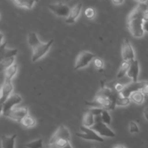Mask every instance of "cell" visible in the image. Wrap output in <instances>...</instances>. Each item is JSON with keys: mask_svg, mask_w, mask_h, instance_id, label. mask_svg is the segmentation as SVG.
<instances>
[{"mask_svg": "<svg viewBox=\"0 0 148 148\" xmlns=\"http://www.w3.org/2000/svg\"><path fill=\"white\" fill-rule=\"evenodd\" d=\"M147 11V4L144 1H140L129 16L127 27L134 37L140 38L144 35V14Z\"/></svg>", "mask_w": 148, "mask_h": 148, "instance_id": "6da1fadb", "label": "cell"}, {"mask_svg": "<svg viewBox=\"0 0 148 148\" xmlns=\"http://www.w3.org/2000/svg\"><path fill=\"white\" fill-rule=\"evenodd\" d=\"M27 42L33 50L32 62H36L49 51L53 43V39H51L47 43H42L39 40L36 33L30 32L27 35Z\"/></svg>", "mask_w": 148, "mask_h": 148, "instance_id": "7a4b0ae2", "label": "cell"}, {"mask_svg": "<svg viewBox=\"0 0 148 148\" xmlns=\"http://www.w3.org/2000/svg\"><path fill=\"white\" fill-rule=\"evenodd\" d=\"M70 141L69 132L64 125H60L56 132L51 138L49 144L53 145L58 148H63Z\"/></svg>", "mask_w": 148, "mask_h": 148, "instance_id": "3957f363", "label": "cell"}, {"mask_svg": "<svg viewBox=\"0 0 148 148\" xmlns=\"http://www.w3.org/2000/svg\"><path fill=\"white\" fill-rule=\"evenodd\" d=\"M91 130L97 133L99 136L107 137H115L116 134L106 125L104 124L101 119V116H98L95 118V124H93Z\"/></svg>", "mask_w": 148, "mask_h": 148, "instance_id": "277c9868", "label": "cell"}, {"mask_svg": "<svg viewBox=\"0 0 148 148\" xmlns=\"http://www.w3.org/2000/svg\"><path fill=\"white\" fill-rule=\"evenodd\" d=\"M95 57V54L90 53L89 51H84L80 52L77 56L75 62V66L74 69L75 70H77L79 69L85 67L89 64L90 62L93 60Z\"/></svg>", "mask_w": 148, "mask_h": 148, "instance_id": "5b68a950", "label": "cell"}, {"mask_svg": "<svg viewBox=\"0 0 148 148\" xmlns=\"http://www.w3.org/2000/svg\"><path fill=\"white\" fill-rule=\"evenodd\" d=\"M80 130L82 133H76V135L79 138H82L85 140H90V141L101 142V143L104 142V139L98 135L95 132L91 130L90 128H88L85 126H81Z\"/></svg>", "mask_w": 148, "mask_h": 148, "instance_id": "8992f818", "label": "cell"}, {"mask_svg": "<svg viewBox=\"0 0 148 148\" xmlns=\"http://www.w3.org/2000/svg\"><path fill=\"white\" fill-rule=\"evenodd\" d=\"M147 81H137V82H132L130 84L124 86V90L122 92L120 93L121 96L124 98H130L132 93L136 92V91L141 90L144 86L145 85Z\"/></svg>", "mask_w": 148, "mask_h": 148, "instance_id": "52a82bcc", "label": "cell"}, {"mask_svg": "<svg viewBox=\"0 0 148 148\" xmlns=\"http://www.w3.org/2000/svg\"><path fill=\"white\" fill-rule=\"evenodd\" d=\"M49 9L54 14L60 17H66L69 16L71 9L66 4L63 3H56V4H49Z\"/></svg>", "mask_w": 148, "mask_h": 148, "instance_id": "ba28073f", "label": "cell"}, {"mask_svg": "<svg viewBox=\"0 0 148 148\" xmlns=\"http://www.w3.org/2000/svg\"><path fill=\"white\" fill-rule=\"evenodd\" d=\"M27 112H28V108L27 107H21V108H14V109L10 110L8 112L5 113L4 116L13 120L17 121L18 122H21L22 120L27 115Z\"/></svg>", "mask_w": 148, "mask_h": 148, "instance_id": "9c48e42d", "label": "cell"}, {"mask_svg": "<svg viewBox=\"0 0 148 148\" xmlns=\"http://www.w3.org/2000/svg\"><path fill=\"white\" fill-rule=\"evenodd\" d=\"M22 101V98L18 94H14L10 95L8 99L5 101L3 104L1 105V114L4 115L5 113L8 112L10 110L12 109V107L17 104L20 103Z\"/></svg>", "mask_w": 148, "mask_h": 148, "instance_id": "30bf717a", "label": "cell"}, {"mask_svg": "<svg viewBox=\"0 0 148 148\" xmlns=\"http://www.w3.org/2000/svg\"><path fill=\"white\" fill-rule=\"evenodd\" d=\"M121 55L123 60L124 62H131L134 59V50L132 49L131 43L128 38H125L123 41L122 49H121Z\"/></svg>", "mask_w": 148, "mask_h": 148, "instance_id": "8fae6325", "label": "cell"}, {"mask_svg": "<svg viewBox=\"0 0 148 148\" xmlns=\"http://www.w3.org/2000/svg\"><path fill=\"white\" fill-rule=\"evenodd\" d=\"M13 90V85L12 84V82L10 80H6L4 79V82L2 84L1 87V98H0V103L1 104L4 103L9 97L10 96V93L12 92Z\"/></svg>", "mask_w": 148, "mask_h": 148, "instance_id": "7c38bea8", "label": "cell"}, {"mask_svg": "<svg viewBox=\"0 0 148 148\" xmlns=\"http://www.w3.org/2000/svg\"><path fill=\"white\" fill-rule=\"evenodd\" d=\"M140 72V66H139V62L137 59L130 62V69H129L127 75L132 78L133 82H137L138 81V75Z\"/></svg>", "mask_w": 148, "mask_h": 148, "instance_id": "4fadbf2b", "label": "cell"}, {"mask_svg": "<svg viewBox=\"0 0 148 148\" xmlns=\"http://www.w3.org/2000/svg\"><path fill=\"white\" fill-rule=\"evenodd\" d=\"M7 42H4V43H1V47H0V53H1V60L7 59V58L14 57L17 54V49H8L6 47Z\"/></svg>", "mask_w": 148, "mask_h": 148, "instance_id": "5bb4252c", "label": "cell"}, {"mask_svg": "<svg viewBox=\"0 0 148 148\" xmlns=\"http://www.w3.org/2000/svg\"><path fill=\"white\" fill-rule=\"evenodd\" d=\"M82 3H78L76 5L74 6L72 9H71L70 13H69V16L66 17V23H74L75 20H77V17L79 16V13H80L81 10H82Z\"/></svg>", "mask_w": 148, "mask_h": 148, "instance_id": "9a60e30c", "label": "cell"}, {"mask_svg": "<svg viewBox=\"0 0 148 148\" xmlns=\"http://www.w3.org/2000/svg\"><path fill=\"white\" fill-rule=\"evenodd\" d=\"M17 135L13 134L10 137L1 136V147L2 148H14V143Z\"/></svg>", "mask_w": 148, "mask_h": 148, "instance_id": "2e32d148", "label": "cell"}, {"mask_svg": "<svg viewBox=\"0 0 148 148\" xmlns=\"http://www.w3.org/2000/svg\"><path fill=\"white\" fill-rule=\"evenodd\" d=\"M82 123H83L84 126L88 128H91L95 124V118L94 116L89 111H87L83 116V119H82Z\"/></svg>", "mask_w": 148, "mask_h": 148, "instance_id": "e0dca14e", "label": "cell"}, {"mask_svg": "<svg viewBox=\"0 0 148 148\" xmlns=\"http://www.w3.org/2000/svg\"><path fill=\"white\" fill-rule=\"evenodd\" d=\"M130 100L137 104H142L144 101L145 95L141 92V90L136 91V92L132 93L130 97Z\"/></svg>", "mask_w": 148, "mask_h": 148, "instance_id": "ac0fdd59", "label": "cell"}, {"mask_svg": "<svg viewBox=\"0 0 148 148\" xmlns=\"http://www.w3.org/2000/svg\"><path fill=\"white\" fill-rule=\"evenodd\" d=\"M130 62H123L121 64V66L119 68L118 73H117V78H121L128 72L129 69H130Z\"/></svg>", "mask_w": 148, "mask_h": 148, "instance_id": "d6986e66", "label": "cell"}, {"mask_svg": "<svg viewBox=\"0 0 148 148\" xmlns=\"http://www.w3.org/2000/svg\"><path fill=\"white\" fill-rule=\"evenodd\" d=\"M17 71V65L13 64L7 69L5 70V75H4V79L6 80H12V78L13 77Z\"/></svg>", "mask_w": 148, "mask_h": 148, "instance_id": "ffe728a7", "label": "cell"}, {"mask_svg": "<svg viewBox=\"0 0 148 148\" xmlns=\"http://www.w3.org/2000/svg\"><path fill=\"white\" fill-rule=\"evenodd\" d=\"M12 2L17 7H25V8L31 10L33 7V4L36 2V1H20V0H15L12 1Z\"/></svg>", "mask_w": 148, "mask_h": 148, "instance_id": "44dd1931", "label": "cell"}, {"mask_svg": "<svg viewBox=\"0 0 148 148\" xmlns=\"http://www.w3.org/2000/svg\"><path fill=\"white\" fill-rule=\"evenodd\" d=\"M14 62V57L7 58V59H3L1 60V63H0V66H1V70L3 71L4 69H7L10 68V66H12Z\"/></svg>", "mask_w": 148, "mask_h": 148, "instance_id": "7402d4cb", "label": "cell"}, {"mask_svg": "<svg viewBox=\"0 0 148 148\" xmlns=\"http://www.w3.org/2000/svg\"><path fill=\"white\" fill-rule=\"evenodd\" d=\"M21 123L23 126L26 127H32L36 124V120L31 116L27 115L23 120L21 121Z\"/></svg>", "mask_w": 148, "mask_h": 148, "instance_id": "603a6c76", "label": "cell"}, {"mask_svg": "<svg viewBox=\"0 0 148 148\" xmlns=\"http://www.w3.org/2000/svg\"><path fill=\"white\" fill-rule=\"evenodd\" d=\"M130 102H131V100H130V98H124V97L121 96L119 93L116 99V105L119 106H126L129 105Z\"/></svg>", "mask_w": 148, "mask_h": 148, "instance_id": "cb8c5ba5", "label": "cell"}, {"mask_svg": "<svg viewBox=\"0 0 148 148\" xmlns=\"http://www.w3.org/2000/svg\"><path fill=\"white\" fill-rule=\"evenodd\" d=\"M25 146L27 148H43V139H38L34 141L27 143Z\"/></svg>", "mask_w": 148, "mask_h": 148, "instance_id": "d4e9b609", "label": "cell"}, {"mask_svg": "<svg viewBox=\"0 0 148 148\" xmlns=\"http://www.w3.org/2000/svg\"><path fill=\"white\" fill-rule=\"evenodd\" d=\"M101 119H102V121L104 124H106V125H109L111 124V118L110 114H108V111L106 109H104L103 111L102 114H101Z\"/></svg>", "mask_w": 148, "mask_h": 148, "instance_id": "484cf974", "label": "cell"}, {"mask_svg": "<svg viewBox=\"0 0 148 148\" xmlns=\"http://www.w3.org/2000/svg\"><path fill=\"white\" fill-rule=\"evenodd\" d=\"M85 14L86 17L89 19H92L95 17V11L93 8L92 7H88L85 10Z\"/></svg>", "mask_w": 148, "mask_h": 148, "instance_id": "4316f807", "label": "cell"}, {"mask_svg": "<svg viewBox=\"0 0 148 148\" xmlns=\"http://www.w3.org/2000/svg\"><path fill=\"white\" fill-rule=\"evenodd\" d=\"M103 108H95V107H93V108H90L88 111L94 116H101V114H102L103 111Z\"/></svg>", "mask_w": 148, "mask_h": 148, "instance_id": "83f0119b", "label": "cell"}, {"mask_svg": "<svg viewBox=\"0 0 148 148\" xmlns=\"http://www.w3.org/2000/svg\"><path fill=\"white\" fill-rule=\"evenodd\" d=\"M140 130H139V127L137 126V124H136L134 121H130V132L131 133H137L139 132Z\"/></svg>", "mask_w": 148, "mask_h": 148, "instance_id": "f1b7e54d", "label": "cell"}, {"mask_svg": "<svg viewBox=\"0 0 148 148\" xmlns=\"http://www.w3.org/2000/svg\"><path fill=\"white\" fill-rule=\"evenodd\" d=\"M93 63L97 69H103V60L101 59H100V58H95L93 60Z\"/></svg>", "mask_w": 148, "mask_h": 148, "instance_id": "f546056e", "label": "cell"}, {"mask_svg": "<svg viewBox=\"0 0 148 148\" xmlns=\"http://www.w3.org/2000/svg\"><path fill=\"white\" fill-rule=\"evenodd\" d=\"M124 86H123L121 84H120V83L116 84L115 90L117 92H119V93H121V92L123 91V90H124Z\"/></svg>", "mask_w": 148, "mask_h": 148, "instance_id": "4dcf8cb0", "label": "cell"}, {"mask_svg": "<svg viewBox=\"0 0 148 148\" xmlns=\"http://www.w3.org/2000/svg\"><path fill=\"white\" fill-rule=\"evenodd\" d=\"M141 92H143L145 95H148V81L146 82V84L144 86V88L141 90Z\"/></svg>", "mask_w": 148, "mask_h": 148, "instance_id": "1f68e13d", "label": "cell"}, {"mask_svg": "<svg viewBox=\"0 0 148 148\" xmlns=\"http://www.w3.org/2000/svg\"><path fill=\"white\" fill-rule=\"evenodd\" d=\"M144 116L145 117L146 119H147V121H148V107H147V108L144 110Z\"/></svg>", "mask_w": 148, "mask_h": 148, "instance_id": "d6a6232c", "label": "cell"}, {"mask_svg": "<svg viewBox=\"0 0 148 148\" xmlns=\"http://www.w3.org/2000/svg\"><path fill=\"white\" fill-rule=\"evenodd\" d=\"M143 28H144V30L148 33V22H145L143 25Z\"/></svg>", "mask_w": 148, "mask_h": 148, "instance_id": "836d02e7", "label": "cell"}, {"mask_svg": "<svg viewBox=\"0 0 148 148\" xmlns=\"http://www.w3.org/2000/svg\"><path fill=\"white\" fill-rule=\"evenodd\" d=\"M144 21L148 22V10L144 14Z\"/></svg>", "mask_w": 148, "mask_h": 148, "instance_id": "e575fe53", "label": "cell"}, {"mask_svg": "<svg viewBox=\"0 0 148 148\" xmlns=\"http://www.w3.org/2000/svg\"><path fill=\"white\" fill-rule=\"evenodd\" d=\"M112 2L114 3V4H122L123 3V1H112Z\"/></svg>", "mask_w": 148, "mask_h": 148, "instance_id": "d590c367", "label": "cell"}, {"mask_svg": "<svg viewBox=\"0 0 148 148\" xmlns=\"http://www.w3.org/2000/svg\"><path fill=\"white\" fill-rule=\"evenodd\" d=\"M114 148H126L124 146L121 145H117L114 146Z\"/></svg>", "mask_w": 148, "mask_h": 148, "instance_id": "8d00e7d4", "label": "cell"}, {"mask_svg": "<svg viewBox=\"0 0 148 148\" xmlns=\"http://www.w3.org/2000/svg\"><path fill=\"white\" fill-rule=\"evenodd\" d=\"M47 148H58V147H56V146H55V145H53L49 144V145L47 146Z\"/></svg>", "mask_w": 148, "mask_h": 148, "instance_id": "74e56055", "label": "cell"}]
</instances>
